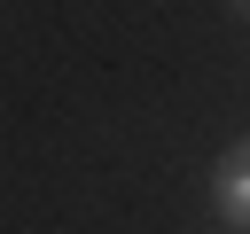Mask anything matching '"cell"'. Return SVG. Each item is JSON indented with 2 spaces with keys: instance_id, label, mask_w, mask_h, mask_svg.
<instances>
[{
  "instance_id": "cell-1",
  "label": "cell",
  "mask_w": 250,
  "mask_h": 234,
  "mask_svg": "<svg viewBox=\"0 0 250 234\" xmlns=\"http://www.w3.org/2000/svg\"><path fill=\"white\" fill-rule=\"evenodd\" d=\"M211 203H219V218H227L234 234H250V133L219 148V164H211Z\"/></svg>"
},
{
  "instance_id": "cell-2",
  "label": "cell",
  "mask_w": 250,
  "mask_h": 234,
  "mask_svg": "<svg viewBox=\"0 0 250 234\" xmlns=\"http://www.w3.org/2000/svg\"><path fill=\"white\" fill-rule=\"evenodd\" d=\"M234 16H242V23H250V0H234Z\"/></svg>"
}]
</instances>
